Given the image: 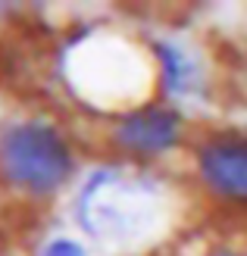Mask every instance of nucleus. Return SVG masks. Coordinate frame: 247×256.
Masks as SVG:
<instances>
[{
  "label": "nucleus",
  "mask_w": 247,
  "mask_h": 256,
  "mask_svg": "<svg viewBox=\"0 0 247 256\" xmlns=\"http://www.w3.org/2000/svg\"><path fill=\"white\" fill-rule=\"evenodd\" d=\"M178 134H181V116L175 110H166V106L138 110L132 116H125L113 132L116 144L122 150L144 153V156L169 150L178 140Z\"/></svg>",
  "instance_id": "3"
},
{
  "label": "nucleus",
  "mask_w": 247,
  "mask_h": 256,
  "mask_svg": "<svg viewBox=\"0 0 247 256\" xmlns=\"http://www.w3.org/2000/svg\"><path fill=\"white\" fill-rule=\"evenodd\" d=\"M213 256H238V253H231V250H216Z\"/></svg>",
  "instance_id": "6"
},
{
  "label": "nucleus",
  "mask_w": 247,
  "mask_h": 256,
  "mask_svg": "<svg viewBox=\"0 0 247 256\" xmlns=\"http://www.w3.org/2000/svg\"><path fill=\"white\" fill-rule=\"evenodd\" d=\"M41 256H85V250L79 244H72V240H54V244H47Z\"/></svg>",
  "instance_id": "5"
},
{
  "label": "nucleus",
  "mask_w": 247,
  "mask_h": 256,
  "mask_svg": "<svg viewBox=\"0 0 247 256\" xmlns=\"http://www.w3.org/2000/svg\"><path fill=\"white\" fill-rule=\"evenodd\" d=\"M197 172L216 197L247 203V132H219L197 147Z\"/></svg>",
  "instance_id": "2"
},
{
  "label": "nucleus",
  "mask_w": 247,
  "mask_h": 256,
  "mask_svg": "<svg viewBox=\"0 0 247 256\" xmlns=\"http://www.w3.org/2000/svg\"><path fill=\"white\" fill-rule=\"evenodd\" d=\"M0 172L29 194H54L72 172V150L54 125L19 122L0 134Z\"/></svg>",
  "instance_id": "1"
},
{
  "label": "nucleus",
  "mask_w": 247,
  "mask_h": 256,
  "mask_svg": "<svg viewBox=\"0 0 247 256\" xmlns=\"http://www.w3.org/2000/svg\"><path fill=\"white\" fill-rule=\"evenodd\" d=\"M157 54H160V60H163L169 91H178V94L188 91V88H191V75H194L188 56L181 54L178 47H169V44H157Z\"/></svg>",
  "instance_id": "4"
}]
</instances>
